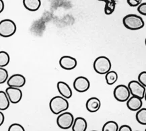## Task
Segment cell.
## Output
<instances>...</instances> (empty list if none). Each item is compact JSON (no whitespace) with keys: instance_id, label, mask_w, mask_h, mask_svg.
<instances>
[{"instance_id":"24","label":"cell","mask_w":146,"mask_h":131,"mask_svg":"<svg viewBox=\"0 0 146 131\" xmlns=\"http://www.w3.org/2000/svg\"><path fill=\"white\" fill-rule=\"evenodd\" d=\"M116 5H108L105 4L104 5V13L106 15H111L115 12Z\"/></svg>"},{"instance_id":"15","label":"cell","mask_w":146,"mask_h":131,"mask_svg":"<svg viewBox=\"0 0 146 131\" xmlns=\"http://www.w3.org/2000/svg\"><path fill=\"white\" fill-rule=\"evenodd\" d=\"M88 123L86 119L82 117H78L75 118L72 128L73 131H86Z\"/></svg>"},{"instance_id":"27","label":"cell","mask_w":146,"mask_h":131,"mask_svg":"<svg viewBox=\"0 0 146 131\" xmlns=\"http://www.w3.org/2000/svg\"><path fill=\"white\" fill-rule=\"evenodd\" d=\"M127 2L131 7H138L142 3V0H127Z\"/></svg>"},{"instance_id":"19","label":"cell","mask_w":146,"mask_h":131,"mask_svg":"<svg viewBox=\"0 0 146 131\" xmlns=\"http://www.w3.org/2000/svg\"><path fill=\"white\" fill-rule=\"evenodd\" d=\"M105 79L106 82L108 85H112L115 84L118 80V74L115 71H108L107 73L105 74Z\"/></svg>"},{"instance_id":"32","label":"cell","mask_w":146,"mask_h":131,"mask_svg":"<svg viewBox=\"0 0 146 131\" xmlns=\"http://www.w3.org/2000/svg\"><path fill=\"white\" fill-rule=\"evenodd\" d=\"M144 99H145V100L146 101V91H145V96H144Z\"/></svg>"},{"instance_id":"9","label":"cell","mask_w":146,"mask_h":131,"mask_svg":"<svg viewBox=\"0 0 146 131\" xmlns=\"http://www.w3.org/2000/svg\"><path fill=\"white\" fill-rule=\"evenodd\" d=\"M7 96L10 99V102L12 104H18L22 100V92L21 89L18 87H10L9 86L5 90Z\"/></svg>"},{"instance_id":"20","label":"cell","mask_w":146,"mask_h":131,"mask_svg":"<svg viewBox=\"0 0 146 131\" xmlns=\"http://www.w3.org/2000/svg\"><path fill=\"white\" fill-rule=\"evenodd\" d=\"M119 126L115 121L110 120L103 125L102 131H118Z\"/></svg>"},{"instance_id":"34","label":"cell","mask_w":146,"mask_h":131,"mask_svg":"<svg viewBox=\"0 0 146 131\" xmlns=\"http://www.w3.org/2000/svg\"><path fill=\"white\" fill-rule=\"evenodd\" d=\"M145 131H146V128H145Z\"/></svg>"},{"instance_id":"13","label":"cell","mask_w":146,"mask_h":131,"mask_svg":"<svg viewBox=\"0 0 146 131\" xmlns=\"http://www.w3.org/2000/svg\"><path fill=\"white\" fill-rule=\"evenodd\" d=\"M57 90L61 95L66 99H70L72 96V90L68 84L64 81H59L57 84Z\"/></svg>"},{"instance_id":"1","label":"cell","mask_w":146,"mask_h":131,"mask_svg":"<svg viewBox=\"0 0 146 131\" xmlns=\"http://www.w3.org/2000/svg\"><path fill=\"white\" fill-rule=\"evenodd\" d=\"M123 24L126 28L130 30H138L143 28L145 26L143 18L133 14L125 16L123 19Z\"/></svg>"},{"instance_id":"8","label":"cell","mask_w":146,"mask_h":131,"mask_svg":"<svg viewBox=\"0 0 146 131\" xmlns=\"http://www.w3.org/2000/svg\"><path fill=\"white\" fill-rule=\"evenodd\" d=\"M74 88L79 93H84L87 91L90 87V82L88 79L84 76L78 77L74 81Z\"/></svg>"},{"instance_id":"10","label":"cell","mask_w":146,"mask_h":131,"mask_svg":"<svg viewBox=\"0 0 146 131\" xmlns=\"http://www.w3.org/2000/svg\"><path fill=\"white\" fill-rule=\"evenodd\" d=\"M59 65L65 70H72L78 65L77 60L71 56H63L59 60Z\"/></svg>"},{"instance_id":"6","label":"cell","mask_w":146,"mask_h":131,"mask_svg":"<svg viewBox=\"0 0 146 131\" xmlns=\"http://www.w3.org/2000/svg\"><path fill=\"white\" fill-rule=\"evenodd\" d=\"M114 98L120 102H125L131 97V92L128 85H119L115 87L113 91Z\"/></svg>"},{"instance_id":"18","label":"cell","mask_w":146,"mask_h":131,"mask_svg":"<svg viewBox=\"0 0 146 131\" xmlns=\"http://www.w3.org/2000/svg\"><path fill=\"white\" fill-rule=\"evenodd\" d=\"M136 120L140 124L146 126V108H141L137 111L135 115Z\"/></svg>"},{"instance_id":"21","label":"cell","mask_w":146,"mask_h":131,"mask_svg":"<svg viewBox=\"0 0 146 131\" xmlns=\"http://www.w3.org/2000/svg\"><path fill=\"white\" fill-rule=\"evenodd\" d=\"M10 57L7 52L1 50L0 51V67H4L9 64Z\"/></svg>"},{"instance_id":"31","label":"cell","mask_w":146,"mask_h":131,"mask_svg":"<svg viewBox=\"0 0 146 131\" xmlns=\"http://www.w3.org/2000/svg\"><path fill=\"white\" fill-rule=\"evenodd\" d=\"M3 10H4V3L3 0H0V13L2 12Z\"/></svg>"},{"instance_id":"23","label":"cell","mask_w":146,"mask_h":131,"mask_svg":"<svg viewBox=\"0 0 146 131\" xmlns=\"http://www.w3.org/2000/svg\"><path fill=\"white\" fill-rule=\"evenodd\" d=\"M25 129L21 124H18V123H14V124H11L8 128V131H24Z\"/></svg>"},{"instance_id":"28","label":"cell","mask_w":146,"mask_h":131,"mask_svg":"<svg viewBox=\"0 0 146 131\" xmlns=\"http://www.w3.org/2000/svg\"><path fill=\"white\" fill-rule=\"evenodd\" d=\"M119 131H132V128L129 125L124 124L119 127Z\"/></svg>"},{"instance_id":"22","label":"cell","mask_w":146,"mask_h":131,"mask_svg":"<svg viewBox=\"0 0 146 131\" xmlns=\"http://www.w3.org/2000/svg\"><path fill=\"white\" fill-rule=\"evenodd\" d=\"M8 72L3 67L0 68V84L4 83L8 80Z\"/></svg>"},{"instance_id":"25","label":"cell","mask_w":146,"mask_h":131,"mask_svg":"<svg viewBox=\"0 0 146 131\" xmlns=\"http://www.w3.org/2000/svg\"><path fill=\"white\" fill-rule=\"evenodd\" d=\"M138 81L146 87V71H142L138 75Z\"/></svg>"},{"instance_id":"26","label":"cell","mask_w":146,"mask_h":131,"mask_svg":"<svg viewBox=\"0 0 146 131\" xmlns=\"http://www.w3.org/2000/svg\"><path fill=\"white\" fill-rule=\"evenodd\" d=\"M137 12H139L140 14L146 16V2L141 3V4L137 7Z\"/></svg>"},{"instance_id":"29","label":"cell","mask_w":146,"mask_h":131,"mask_svg":"<svg viewBox=\"0 0 146 131\" xmlns=\"http://www.w3.org/2000/svg\"><path fill=\"white\" fill-rule=\"evenodd\" d=\"M100 1H104L105 4H115L117 5V2L115 0H98Z\"/></svg>"},{"instance_id":"7","label":"cell","mask_w":146,"mask_h":131,"mask_svg":"<svg viewBox=\"0 0 146 131\" xmlns=\"http://www.w3.org/2000/svg\"><path fill=\"white\" fill-rule=\"evenodd\" d=\"M128 87L129 88L131 94L133 96L139 97L143 99L145 96L146 87L140 83L139 81L133 80L128 83Z\"/></svg>"},{"instance_id":"30","label":"cell","mask_w":146,"mask_h":131,"mask_svg":"<svg viewBox=\"0 0 146 131\" xmlns=\"http://www.w3.org/2000/svg\"><path fill=\"white\" fill-rule=\"evenodd\" d=\"M4 120H5L4 115H3V114L1 112H0V126H1V125L3 124V123L4 122Z\"/></svg>"},{"instance_id":"11","label":"cell","mask_w":146,"mask_h":131,"mask_svg":"<svg viewBox=\"0 0 146 131\" xmlns=\"http://www.w3.org/2000/svg\"><path fill=\"white\" fill-rule=\"evenodd\" d=\"M7 84L8 86L14 87H22L26 84L25 77L20 74H14L10 77L7 81Z\"/></svg>"},{"instance_id":"17","label":"cell","mask_w":146,"mask_h":131,"mask_svg":"<svg viewBox=\"0 0 146 131\" xmlns=\"http://www.w3.org/2000/svg\"><path fill=\"white\" fill-rule=\"evenodd\" d=\"M10 100L6 92L0 91V110H5L9 108Z\"/></svg>"},{"instance_id":"3","label":"cell","mask_w":146,"mask_h":131,"mask_svg":"<svg viewBox=\"0 0 146 131\" xmlns=\"http://www.w3.org/2000/svg\"><path fill=\"white\" fill-rule=\"evenodd\" d=\"M93 67L98 74L105 75L111 70V61L105 56H100L97 57L94 61Z\"/></svg>"},{"instance_id":"5","label":"cell","mask_w":146,"mask_h":131,"mask_svg":"<svg viewBox=\"0 0 146 131\" xmlns=\"http://www.w3.org/2000/svg\"><path fill=\"white\" fill-rule=\"evenodd\" d=\"M74 117L72 113L68 112H62L57 116V124L60 128L66 130L72 127L74 122Z\"/></svg>"},{"instance_id":"2","label":"cell","mask_w":146,"mask_h":131,"mask_svg":"<svg viewBox=\"0 0 146 131\" xmlns=\"http://www.w3.org/2000/svg\"><path fill=\"white\" fill-rule=\"evenodd\" d=\"M49 108L54 114L59 115L69 108V102L64 97L55 96L49 102Z\"/></svg>"},{"instance_id":"14","label":"cell","mask_w":146,"mask_h":131,"mask_svg":"<svg viewBox=\"0 0 146 131\" xmlns=\"http://www.w3.org/2000/svg\"><path fill=\"white\" fill-rule=\"evenodd\" d=\"M86 107L88 112L91 113H94L100 110L101 107V102L98 98L96 97H92V98H89L87 100L86 104Z\"/></svg>"},{"instance_id":"12","label":"cell","mask_w":146,"mask_h":131,"mask_svg":"<svg viewBox=\"0 0 146 131\" xmlns=\"http://www.w3.org/2000/svg\"><path fill=\"white\" fill-rule=\"evenodd\" d=\"M143 99L132 95L129 99L127 101V107L131 111H138L142 108L143 105Z\"/></svg>"},{"instance_id":"33","label":"cell","mask_w":146,"mask_h":131,"mask_svg":"<svg viewBox=\"0 0 146 131\" xmlns=\"http://www.w3.org/2000/svg\"><path fill=\"white\" fill-rule=\"evenodd\" d=\"M145 46H146V38H145Z\"/></svg>"},{"instance_id":"16","label":"cell","mask_w":146,"mask_h":131,"mask_svg":"<svg viewBox=\"0 0 146 131\" xmlns=\"http://www.w3.org/2000/svg\"><path fill=\"white\" fill-rule=\"evenodd\" d=\"M23 5L27 10L31 12H36L41 5L40 0H23Z\"/></svg>"},{"instance_id":"4","label":"cell","mask_w":146,"mask_h":131,"mask_svg":"<svg viewBox=\"0 0 146 131\" xmlns=\"http://www.w3.org/2000/svg\"><path fill=\"white\" fill-rule=\"evenodd\" d=\"M15 22L9 19H5L0 22V35L4 38L13 36L16 32Z\"/></svg>"}]
</instances>
